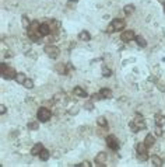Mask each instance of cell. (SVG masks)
Here are the masks:
<instances>
[{
  "label": "cell",
  "mask_w": 165,
  "mask_h": 167,
  "mask_svg": "<svg viewBox=\"0 0 165 167\" xmlns=\"http://www.w3.org/2000/svg\"><path fill=\"white\" fill-rule=\"evenodd\" d=\"M39 27H41V24L38 23V21H32L31 25L28 27V38H30L31 41H34V42H39V40L42 38Z\"/></svg>",
  "instance_id": "cell-1"
},
{
  "label": "cell",
  "mask_w": 165,
  "mask_h": 167,
  "mask_svg": "<svg viewBox=\"0 0 165 167\" xmlns=\"http://www.w3.org/2000/svg\"><path fill=\"white\" fill-rule=\"evenodd\" d=\"M129 127H130V129H132L133 132H139V131L144 129V128H145V121H144V118H143L141 115H136L134 120H133L132 122L129 124Z\"/></svg>",
  "instance_id": "cell-2"
},
{
  "label": "cell",
  "mask_w": 165,
  "mask_h": 167,
  "mask_svg": "<svg viewBox=\"0 0 165 167\" xmlns=\"http://www.w3.org/2000/svg\"><path fill=\"white\" fill-rule=\"evenodd\" d=\"M123 27H125V20H122V18H113L112 23L108 25V32H115V31H119V30H123Z\"/></svg>",
  "instance_id": "cell-3"
},
{
  "label": "cell",
  "mask_w": 165,
  "mask_h": 167,
  "mask_svg": "<svg viewBox=\"0 0 165 167\" xmlns=\"http://www.w3.org/2000/svg\"><path fill=\"white\" fill-rule=\"evenodd\" d=\"M2 74H3V79H6V80L16 79V76H17L16 70L11 69V67H7L6 63H2Z\"/></svg>",
  "instance_id": "cell-4"
},
{
  "label": "cell",
  "mask_w": 165,
  "mask_h": 167,
  "mask_svg": "<svg viewBox=\"0 0 165 167\" xmlns=\"http://www.w3.org/2000/svg\"><path fill=\"white\" fill-rule=\"evenodd\" d=\"M36 117H38V121H41V122H46V121L50 120V117H52V112H50V110L42 107V108H39V110H38Z\"/></svg>",
  "instance_id": "cell-5"
},
{
  "label": "cell",
  "mask_w": 165,
  "mask_h": 167,
  "mask_svg": "<svg viewBox=\"0 0 165 167\" xmlns=\"http://www.w3.org/2000/svg\"><path fill=\"white\" fill-rule=\"evenodd\" d=\"M137 153H139V159L143 161H145L148 159V154H147V145L144 142L137 145Z\"/></svg>",
  "instance_id": "cell-6"
},
{
  "label": "cell",
  "mask_w": 165,
  "mask_h": 167,
  "mask_svg": "<svg viewBox=\"0 0 165 167\" xmlns=\"http://www.w3.org/2000/svg\"><path fill=\"white\" fill-rule=\"evenodd\" d=\"M43 51H45V54L49 58H52V59H56V58L59 56V48H56L55 45H46Z\"/></svg>",
  "instance_id": "cell-7"
},
{
  "label": "cell",
  "mask_w": 165,
  "mask_h": 167,
  "mask_svg": "<svg viewBox=\"0 0 165 167\" xmlns=\"http://www.w3.org/2000/svg\"><path fill=\"white\" fill-rule=\"evenodd\" d=\"M106 145H108V147H111L112 150H118L119 149V142H118V139H116L115 136H108L106 138Z\"/></svg>",
  "instance_id": "cell-8"
},
{
  "label": "cell",
  "mask_w": 165,
  "mask_h": 167,
  "mask_svg": "<svg viewBox=\"0 0 165 167\" xmlns=\"http://www.w3.org/2000/svg\"><path fill=\"white\" fill-rule=\"evenodd\" d=\"M120 38H122V41H123V42H126V44H127V42H130V41H133V40H134V38H136V35H134V32H133L132 30H127V31H125V32L122 34V37H120Z\"/></svg>",
  "instance_id": "cell-9"
},
{
  "label": "cell",
  "mask_w": 165,
  "mask_h": 167,
  "mask_svg": "<svg viewBox=\"0 0 165 167\" xmlns=\"http://www.w3.org/2000/svg\"><path fill=\"white\" fill-rule=\"evenodd\" d=\"M105 161H106V153L101 152V153H98L95 156V163L98 166H105Z\"/></svg>",
  "instance_id": "cell-10"
},
{
  "label": "cell",
  "mask_w": 165,
  "mask_h": 167,
  "mask_svg": "<svg viewBox=\"0 0 165 167\" xmlns=\"http://www.w3.org/2000/svg\"><path fill=\"white\" fill-rule=\"evenodd\" d=\"M39 31H41V35H42V37H46V35H49V34L52 32V28H50V25H48V24H41Z\"/></svg>",
  "instance_id": "cell-11"
},
{
  "label": "cell",
  "mask_w": 165,
  "mask_h": 167,
  "mask_svg": "<svg viewBox=\"0 0 165 167\" xmlns=\"http://www.w3.org/2000/svg\"><path fill=\"white\" fill-rule=\"evenodd\" d=\"M73 93L76 94L77 97H81V98H86L87 97V91L84 90V89H81V87H74Z\"/></svg>",
  "instance_id": "cell-12"
},
{
  "label": "cell",
  "mask_w": 165,
  "mask_h": 167,
  "mask_svg": "<svg viewBox=\"0 0 165 167\" xmlns=\"http://www.w3.org/2000/svg\"><path fill=\"white\" fill-rule=\"evenodd\" d=\"M43 150V146H42V143H36L35 146L32 147V150H31V154L32 156H39V153Z\"/></svg>",
  "instance_id": "cell-13"
},
{
  "label": "cell",
  "mask_w": 165,
  "mask_h": 167,
  "mask_svg": "<svg viewBox=\"0 0 165 167\" xmlns=\"http://www.w3.org/2000/svg\"><path fill=\"white\" fill-rule=\"evenodd\" d=\"M79 40L80 41H86V42H87V41L91 40V35H90L87 31H81V32L79 34Z\"/></svg>",
  "instance_id": "cell-14"
},
{
  "label": "cell",
  "mask_w": 165,
  "mask_h": 167,
  "mask_svg": "<svg viewBox=\"0 0 165 167\" xmlns=\"http://www.w3.org/2000/svg\"><path fill=\"white\" fill-rule=\"evenodd\" d=\"M154 142H155V139H154V136H152L151 134L145 136V139H144V143L147 145V147H151L152 145H154Z\"/></svg>",
  "instance_id": "cell-15"
},
{
  "label": "cell",
  "mask_w": 165,
  "mask_h": 167,
  "mask_svg": "<svg viewBox=\"0 0 165 167\" xmlns=\"http://www.w3.org/2000/svg\"><path fill=\"white\" fill-rule=\"evenodd\" d=\"M14 80H16L18 84H24L25 83V80H27V76L24 73H17V76H16Z\"/></svg>",
  "instance_id": "cell-16"
},
{
  "label": "cell",
  "mask_w": 165,
  "mask_h": 167,
  "mask_svg": "<svg viewBox=\"0 0 165 167\" xmlns=\"http://www.w3.org/2000/svg\"><path fill=\"white\" fill-rule=\"evenodd\" d=\"M99 94H101V97L102 98H111L112 97V91L109 90V89H102V90L99 91Z\"/></svg>",
  "instance_id": "cell-17"
},
{
  "label": "cell",
  "mask_w": 165,
  "mask_h": 167,
  "mask_svg": "<svg viewBox=\"0 0 165 167\" xmlns=\"http://www.w3.org/2000/svg\"><path fill=\"white\" fill-rule=\"evenodd\" d=\"M155 124L160 125V127H162V125L165 124V117H164V115H161V114H157V115H155Z\"/></svg>",
  "instance_id": "cell-18"
},
{
  "label": "cell",
  "mask_w": 165,
  "mask_h": 167,
  "mask_svg": "<svg viewBox=\"0 0 165 167\" xmlns=\"http://www.w3.org/2000/svg\"><path fill=\"white\" fill-rule=\"evenodd\" d=\"M151 161H152V164H154L155 167H161V166H162L161 157H158V156H152V157H151Z\"/></svg>",
  "instance_id": "cell-19"
},
{
  "label": "cell",
  "mask_w": 165,
  "mask_h": 167,
  "mask_svg": "<svg viewBox=\"0 0 165 167\" xmlns=\"http://www.w3.org/2000/svg\"><path fill=\"white\" fill-rule=\"evenodd\" d=\"M134 41H136V42H137V45H139V47H145V45H147V42H145V40L141 37V35H137V37L134 38Z\"/></svg>",
  "instance_id": "cell-20"
},
{
  "label": "cell",
  "mask_w": 165,
  "mask_h": 167,
  "mask_svg": "<svg viewBox=\"0 0 165 167\" xmlns=\"http://www.w3.org/2000/svg\"><path fill=\"white\" fill-rule=\"evenodd\" d=\"M39 157H41V160H43V161H46L48 159H49V152L46 150V149H43L42 152L39 153Z\"/></svg>",
  "instance_id": "cell-21"
},
{
  "label": "cell",
  "mask_w": 165,
  "mask_h": 167,
  "mask_svg": "<svg viewBox=\"0 0 165 167\" xmlns=\"http://www.w3.org/2000/svg\"><path fill=\"white\" fill-rule=\"evenodd\" d=\"M97 124H98L99 127H104V128L108 127V122H106V120L104 117H99L98 120H97Z\"/></svg>",
  "instance_id": "cell-22"
},
{
  "label": "cell",
  "mask_w": 165,
  "mask_h": 167,
  "mask_svg": "<svg viewBox=\"0 0 165 167\" xmlns=\"http://www.w3.org/2000/svg\"><path fill=\"white\" fill-rule=\"evenodd\" d=\"M38 121H31V122H28V128H30V131H36L38 129Z\"/></svg>",
  "instance_id": "cell-23"
},
{
  "label": "cell",
  "mask_w": 165,
  "mask_h": 167,
  "mask_svg": "<svg viewBox=\"0 0 165 167\" xmlns=\"http://www.w3.org/2000/svg\"><path fill=\"white\" fill-rule=\"evenodd\" d=\"M123 10H125L126 14H132L133 11H134V6H133V4H127V6H125Z\"/></svg>",
  "instance_id": "cell-24"
},
{
  "label": "cell",
  "mask_w": 165,
  "mask_h": 167,
  "mask_svg": "<svg viewBox=\"0 0 165 167\" xmlns=\"http://www.w3.org/2000/svg\"><path fill=\"white\" fill-rule=\"evenodd\" d=\"M111 74H112L111 69H108L106 66H104V67H102V76H104V77H109Z\"/></svg>",
  "instance_id": "cell-25"
},
{
  "label": "cell",
  "mask_w": 165,
  "mask_h": 167,
  "mask_svg": "<svg viewBox=\"0 0 165 167\" xmlns=\"http://www.w3.org/2000/svg\"><path fill=\"white\" fill-rule=\"evenodd\" d=\"M23 86H24V87H27V89H32V87H34V82H32V80H30V79H27L25 83H24Z\"/></svg>",
  "instance_id": "cell-26"
},
{
  "label": "cell",
  "mask_w": 165,
  "mask_h": 167,
  "mask_svg": "<svg viewBox=\"0 0 165 167\" xmlns=\"http://www.w3.org/2000/svg\"><path fill=\"white\" fill-rule=\"evenodd\" d=\"M23 25H24L25 28H28V27L31 25V23L28 21V17H27V16H23Z\"/></svg>",
  "instance_id": "cell-27"
},
{
  "label": "cell",
  "mask_w": 165,
  "mask_h": 167,
  "mask_svg": "<svg viewBox=\"0 0 165 167\" xmlns=\"http://www.w3.org/2000/svg\"><path fill=\"white\" fill-rule=\"evenodd\" d=\"M155 135H157V136H161L162 135V131H161V127H160V125H157V128H155Z\"/></svg>",
  "instance_id": "cell-28"
},
{
  "label": "cell",
  "mask_w": 165,
  "mask_h": 167,
  "mask_svg": "<svg viewBox=\"0 0 165 167\" xmlns=\"http://www.w3.org/2000/svg\"><path fill=\"white\" fill-rule=\"evenodd\" d=\"M91 164L88 163V161H84V163H80V164H77V167H90Z\"/></svg>",
  "instance_id": "cell-29"
},
{
  "label": "cell",
  "mask_w": 165,
  "mask_h": 167,
  "mask_svg": "<svg viewBox=\"0 0 165 167\" xmlns=\"http://www.w3.org/2000/svg\"><path fill=\"white\" fill-rule=\"evenodd\" d=\"M79 112V108L77 107H74V110H70V114H77Z\"/></svg>",
  "instance_id": "cell-30"
},
{
  "label": "cell",
  "mask_w": 165,
  "mask_h": 167,
  "mask_svg": "<svg viewBox=\"0 0 165 167\" xmlns=\"http://www.w3.org/2000/svg\"><path fill=\"white\" fill-rule=\"evenodd\" d=\"M0 112H2V114L6 112V107H4V105H0Z\"/></svg>",
  "instance_id": "cell-31"
},
{
  "label": "cell",
  "mask_w": 165,
  "mask_h": 167,
  "mask_svg": "<svg viewBox=\"0 0 165 167\" xmlns=\"http://www.w3.org/2000/svg\"><path fill=\"white\" fill-rule=\"evenodd\" d=\"M164 13H165V3H164Z\"/></svg>",
  "instance_id": "cell-32"
},
{
  "label": "cell",
  "mask_w": 165,
  "mask_h": 167,
  "mask_svg": "<svg viewBox=\"0 0 165 167\" xmlns=\"http://www.w3.org/2000/svg\"><path fill=\"white\" fill-rule=\"evenodd\" d=\"M70 2H77V0H70Z\"/></svg>",
  "instance_id": "cell-33"
}]
</instances>
